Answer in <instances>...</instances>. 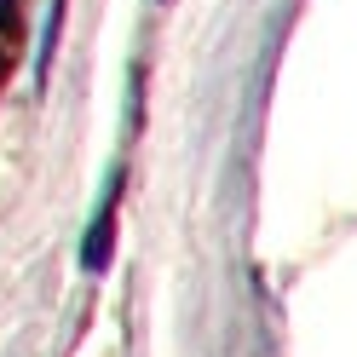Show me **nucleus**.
Segmentation results:
<instances>
[{
    "label": "nucleus",
    "instance_id": "1",
    "mask_svg": "<svg viewBox=\"0 0 357 357\" xmlns=\"http://www.w3.org/2000/svg\"><path fill=\"white\" fill-rule=\"evenodd\" d=\"M0 17H12V0H0Z\"/></svg>",
    "mask_w": 357,
    "mask_h": 357
}]
</instances>
